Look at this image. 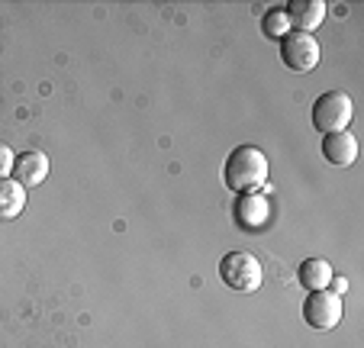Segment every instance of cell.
<instances>
[{"label": "cell", "mask_w": 364, "mask_h": 348, "mask_svg": "<svg viewBox=\"0 0 364 348\" xmlns=\"http://www.w3.org/2000/svg\"><path fill=\"white\" fill-rule=\"evenodd\" d=\"M323 155H326V162L336 164V168H348V164H355V158H358V142H355V136H351L348 130L326 136V139H323Z\"/></svg>", "instance_id": "obj_8"}, {"label": "cell", "mask_w": 364, "mask_h": 348, "mask_svg": "<svg viewBox=\"0 0 364 348\" xmlns=\"http://www.w3.org/2000/svg\"><path fill=\"white\" fill-rule=\"evenodd\" d=\"M303 320H306V326L319 329V332L336 329L342 322V297L329 294V290H313L303 300Z\"/></svg>", "instance_id": "obj_4"}, {"label": "cell", "mask_w": 364, "mask_h": 348, "mask_svg": "<svg viewBox=\"0 0 364 348\" xmlns=\"http://www.w3.org/2000/svg\"><path fill=\"white\" fill-rule=\"evenodd\" d=\"M351 113H355V103L345 90H326L313 103V126L323 136H332V132H342L351 123Z\"/></svg>", "instance_id": "obj_2"}, {"label": "cell", "mask_w": 364, "mask_h": 348, "mask_svg": "<svg viewBox=\"0 0 364 348\" xmlns=\"http://www.w3.org/2000/svg\"><path fill=\"white\" fill-rule=\"evenodd\" d=\"M26 210V187H20L14 178H0V223H10Z\"/></svg>", "instance_id": "obj_9"}, {"label": "cell", "mask_w": 364, "mask_h": 348, "mask_svg": "<svg viewBox=\"0 0 364 348\" xmlns=\"http://www.w3.org/2000/svg\"><path fill=\"white\" fill-rule=\"evenodd\" d=\"M235 216H239V223L245 226V229H258V226L268 219V200H264L262 194H242V197L235 200Z\"/></svg>", "instance_id": "obj_10"}, {"label": "cell", "mask_w": 364, "mask_h": 348, "mask_svg": "<svg viewBox=\"0 0 364 348\" xmlns=\"http://www.w3.org/2000/svg\"><path fill=\"white\" fill-rule=\"evenodd\" d=\"M281 62L290 71H313L319 65V42L309 33H287L281 39Z\"/></svg>", "instance_id": "obj_5"}, {"label": "cell", "mask_w": 364, "mask_h": 348, "mask_svg": "<svg viewBox=\"0 0 364 348\" xmlns=\"http://www.w3.org/2000/svg\"><path fill=\"white\" fill-rule=\"evenodd\" d=\"M262 33L268 36V39H284V36L290 33V23H287V14H284V7H274V10H268V14H264Z\"/></svg>", "instance_id": "obj_12"}, {"label": "cell", "mask_w": 364, "mask_h": 348, "mask_svg": "<svg viewBox=\"0 0 364 348\" xmlns=\"http://www.w3.org/2000/svg\"><path fill=\"white\" fill-rule=\"evenodd\" d=\"M284 14H287L290 26H296V33L313 36V29L326 20V4L323 0H290Z\"/></svg>", "instance_id": "obj_7"}, {"label": "cell", "mask_w": 364, "mask_h": 348, "mask_svg": "<svg viewBox=\"0 0 364 348\" xmlns=\"http://www.w3.org/2000/svg\"><path fill=\"white\" fill-rule=\"evenodd\" d=\"M48 178V158H46V152H39V149H29V152H23V155H16V162H14V181L20 187H39L42 181Z\"/></svg>", "instance_id": "obj_6"}, {"label": "cell", "mask_w": 364, "mask_h": 348, "mask_svg": "<svg viewBox=\"0 0 364 348\" xmlns=\"http://www.w3.org/2000/svg\"><path fill=\"white\" fill-rule=\"evenodd\" d=\"M14 162H16L14 149H10L7 142H0V178H7V174H14Z\"/></svg>", "instance_id": "obj_13"}, {"label": "cell", "mask_w": 364, "mask_h": 348, "mask_svg": "<svg viewBox=\"0 0 364 348\" xmlns=\"http://www.w3.org/2000/svg\"><path fill=\"white\" fill-rule=\"evenodd\" d=\"M329 280H332V265L326 258H306L300 265V284L306 287L309 294L313 290H326Z\"/></svg>", "instance_id": "obj_11"}, {"label": "cell", "mask_w": 364, "mask_h": 348, "mask_svg": "<svg viewBox=\"0 0 364 348\" xmlns=\"http://www.w3.org/2000/svg\"><path fill=\"white\" fill-rule=\"evenodd\" d=\"M220 278L226 280V287H232V290L252 294V290L262 287L264 271H262V261L255 258V255L229 252V255H223V261H220Z\"/></svg>", "instance_id": "obj_3"}, {"label": "cell", "mask_w": 364, "mask_h": 348, "mask_svg": "<svg viewBox=\"0 0 364 348\" xmlns=\"http://www.w3.org/2000/svg\"><path fill=\"white\" fill-rule=\"evenodd\" d=\"M223 181L229 191L245 194L252 187H262L268 181V155L255 145H239L229 152L226 168H223Z\"/></svg>", "instance_id": "obj_1"}]
</instances>
